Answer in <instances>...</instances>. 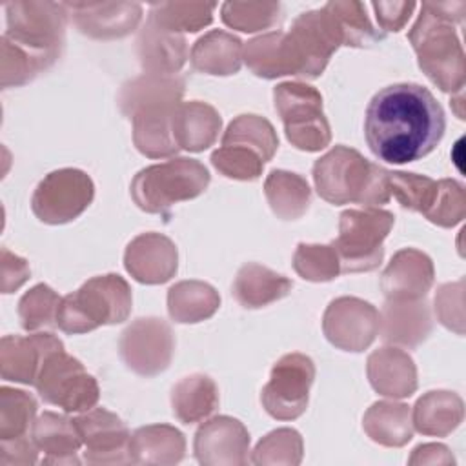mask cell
Segmentation results:
<instances>
[{
	"mask_svg": "<svg viewBox=\"0 0 466 466\" xmlns=\"http://www.w3.org/2000/svg\"><path fill=\"white\" fill-rule=\"evenodd\" d=\"M446 129L435 96L419 84H391L368 104L364 135L371 153L388 164L415 162L431 153Z\"/></svg>",
	"mask_w": 466,
	"mask_h": 466,
	"instance_id": "6da1fadb",
	"label": "cell"
},
{
	"mask_svg": "<svg viewBox=\"0 0 466 466\" xmlns=\"http://www.w3.org/2000/svg\"><path fill=\"white\" fill-rule=\"evenodd\" d=\"M184 82L173 75H144L122 87L120 107L133 120L137 149L151 158L178 151L173 138V115L180 104Z\"/></svg>",
	"mask_w": 466,
	"mask_h": 466,
	"instance_id": "7a4b0ae2",
	"label": "cell"
},
{
	"mask_svg": "<svg viewBox=\"0 0 466 466\" xmlns=\"http://www.w3.org/2000/svg\"><path fill=\"white\" fill-rule=\"evenodd\" d=\"M464 2H422L420 15L408 33L419 67L446 93L462 91L464 51L455 33L462 20Z\"/></svg>",
	"mask_w": 466,
	"mask_h": 466,
	"instance_id": "3957f363",
	"label": "cell"
},
{
	"mask_svg": "<svg viewBox=\"0 0 466 466\" xmlns=\"http://www.w3.org/2000/svg\"><path fill=\"white\" fill-rule=\"evenodd\" d=\"M313 180L319 195L335 206L357 202L375 208L391 198L388 169L346 146H335L315 162Z\"/></svg>",
	"mask_w": 466,
	"mask_h": 466,
	"instance_id": "277c9868",
	"label": "cell"
},
{
	"mask_svg": "<svg viewBox=\"0 0 466 466\" xmlns=\"http://www.w3.org/2000/svg\"><path fill=\"white\" fill-rule=\"evenodd\" d=\"M131 311L129 284L115 273L89 279L76 291L60 299L56 326L71 335L106 324H118Z\"/></svg>",
	"mask_w": 466,
	"mask_h": 466,
	"instance_id": "5b68a950",
	"label": "cell"
},
{
	"mask_svg": "<svg viewBox=\"0 0 466 466\" xmlns=\"http://www.w3.org/2000/svg\"><path fill=\"white\" fill-rule=\"evenodd\" d=\"M339 46H344L342 31L326 7L302 13L288 33L282 31L280 51L284 73L317 78Z\"/></svg>",
	"mask_w": 466,
	"mask_h": 466,
	"instance_id": "8992f818",
	"label": "cell"
},
{
	"mask_svg": "<svg viewBox=\"0 0 466 466\" xmlns=\"http://www.w3.org/2000/svg\"><path fill=\"white\" fill-rule=\"evenodd\" d=\"M7 31L4 38L47 69L64 46L67 9L55 2H9L5 4Z\"/></svg>",
	"mask_w": 466,
	"mask_h": 466,
	"instance_id": "52a82bcc",
	"label": "cell"
},
{
	"mask_svg": "<svg viewBox=\"0 0 466 466\" xmlns=\"http://www.w3.org/2000/svg\"><path fill=\"white\" fill-rule=\"evenodd\" d=\"M209 173L193 158H171L138 171L131 182V197L146 213H166L173 204L191 200L206 191Z\"/></svg>",
	"mask_w": 466,
	"mask_h": 466,
	"instance_id": "ba28073f",
	"label": "cell"
},
{
	"mask_svg": "<svg viewBox=\"0 0 466 466\" xmlns=\"http://www.w3.org/2000/svg\"><path fill=\"white\" fill-rule=\"evenodd\" d=\"M393 226V215L379 208L346 209L340 215L339 237L331 242L340 271L357 273L375 269L384 257L382 242Z\"/></svg>",
	"mask_w": 466,
	"mask_h": 466,
	"instance_id": "9c48e42d",
	"label": "cell"
},
{
	"mask_svg": "<svg viewBox=\"0 0 466 466\" xmlns=\"http://www.w3.org/2000/svg\"><path fill=\"white\" fill-rule=\"evenodd\" d=\"M288 140L302 151H320L331 140L320 93L302 82H284L273 91Z\"/></svg>",
	"mask_w": 466,
	"mask_h": 466,
	"instance_id": "30bf717a",
	"label": "cell"
},
{
	"mask_svg": "<svg viewBox=\"0 0 466 466\" xmlns=\"http://www.w3.org/2000/svg\"><path fill=\"white\" fill-rule=\"evenodd\" d=\"M35 388L44 402L58 406L67 413L95 408L100 393L96 380L64 348L53 351L44 360Z\"/></svg>",
	"mask_w": 466,
	"mask_h": 466,
	"instance_id": "8fae6325",
	"label": "cell"
},
{
	"mask_svg": "<svg viewBox=\"0 0 466 466\" xmlns=\"http://www.w3.org/2000/svg\"><path fill=\"white\" fill-rule=\"evenodd\" d=\"M93 197L95 186L89 175L64 167L40 180L31 198V209L46 224H66L82 215Z\"/></svg>",
	"mask_w": 466,
	"mask_h": 466,
	"instance_id": "7c38bea8",
	"label": "cell"
},
{
	"mask_svg": "<svg viewBox=\"0 0 466 466\" xmlns=\"http://www.w3.org/2000/svg\"><path fill=\"white\" fill-rule=\"evenodd\" d=\"M315 379L313 360L302 353H288L277 360L269 382L262 388L264 410L280 420L300 417L308 406Z\"/></svg>",
	"mask_w": 466,
	"mask_h": 466,
	"instance_id": "4fadbf2b",
	"label": "cell"
},
{
	"mask_svg": "<svg viewBox=\"0 0 466 466\" xmlns=\"http://www.w3.org/2000/svg\"><path fill=\"white\" fill-rule=\"evenodd\" d=\"M173 333L162 319H138L120 337V355L138 375H157L171 360Z\"/></svg>",
	"mask_w": 466,
	"mask_h": 466,
	"instance_id": "5bb4252c",
	"label": "cell"
},
{
	"mask_svg": "<svg viewBox=\"0 0 466 466\" xmlns=\"http://www.w3.org/2000/svg\"><path fill=\"white\" fill-rule=\"evenodd\" d=\"M379 311L359 299L340 297L324 313V333L331 344L348 351L368 348L380 329Z\"/></svg>",
	"mask_w": 466,
	"mask_h": 466,
	"instance_id": "9a60e30c",
	"label": "cell"
},
{
	"mask_svg": "<svg viewBox=\"0 0 466 466\" xmlns=\"http://www.w3.org/2000/svg\"><path fill=\"white\" fill-rule=\"evenodd\" d=\"M82 442L86 444V461L93 464L129 461V431L126 424L104 408H91L73 419Z\"/></svg>",
	"mask_w": 466,
	"mask_h": 466,
	"instance_id": "2e32d148",
	"label": "cell"
},
{
	"mask_svg": "<svg viewBox=\"0 0 466 466\" xmlns=\"http://www.w3.org/2000/svg\"><path fill=\"white\" fill-rule=\"evenodd\" d=\"M78 29L93 38H120L129 35L142 18L135 2H66Z\"/></svg>",
	"mask_w": 466,
	"mask_h": 466,
	"instance_id": "e0dca14e",
	"label": "cell"
},
{
	"mask_svg": "<svg viewBox=\"0 0 466 466\" xmlns=\"http://www.w3.org/2000/svg\"><path fill=\"white\" fill-rule=\"evenodd\" d=\"M64 348L51 333H33L27 337L5 335L0 342V371L5 380L33 384L44 360Z\"/></svg>",
	"mask_w": 466,
	"mask_h": 466,
	"instance_id": "ac0fdd59",
	"label": "cell"
},
{
	"mask_svg": "<svg viewBox=\"0 0 466 466\" xmlns=\"http://www.w3.org/2000/svg\"><path fill=\"white\" fill-rule=\"evenodd\" d=\"M249 435L231 417L204 422L195 435V455L202 464H246Z\"/></svg>",
	"mask_w": 466,
	"mask_h": 466,
	"instance_id": "d6986e66",
	"label": "cell"
},
{
	"mask_svg": "<svg viewBox=\"0 0 466 466\" xmlns=\"http://www.w3.org/2000/svg\"><path fill=\"white\" fill-rule=\"evenodd\" d=\"M124 260L138 282L162 284L177 271V248L158 233H144L127 246Z\"/></svg>",
	"mask_w": 466,
	"mask_h": 466,
	"instance_id": "ffe728a7",
	"label": "cell"
},
{
	"mask_svg": "<svg viewBox=\"0 0 466 466\" xmlns=\"http://www.w3.org/2000/svg\"><path fill=\"white\" fill-rule=\"evenodd\" d=\"M433 282L431 260L417 249H400L382 273V291L390 300H417Z\"/></svg>",
	"mask_w": 466,
	"mask_h": 466,
	"instance_id": "44dd1931",
	"label": "cell"
},
{
	"mask_svg": "<svg viewBox=\"0 0 466 466\" xmlns=\"http://www.w3.org/2000/svg\"><path fill=\"white\" fill-rule=\"evenodd\" d=\"M371 386L386 397H410L415 388V366L408 353L395 348H382L368 359Z\"/></svg>",
	"mask_w": 466,
	"mask_h": 466,
	"instance_id": "7402d4cb",
	"label": "cell"
},
{
	"mask_svg": "<svg viewBox=\"0 0 466 466\" xmlns=\"http://www.w3.org/2000/svg\"><path fill=\"white\" fill-rule=\"evenodd\" d=\"M138 53L151 75H173L184 66L187 46L184 36L162 29L149 18L138 38Z\"/></svg>",
	"mask_w": 466,
	"mask_h": 466,
	"instance_id": "603a6c76",
	"label": "cell"
},
{
	"mask_svg": "<svg viewBox=\"0 0 466 466\" xmlns=\"http://www.w3.org/2000/svg\"><path fill=\"white\" fill-rule=\"evenodd\" d=\"M220 115L204 102H180L173 115V138L178 149L204 151L220 131Z\"/></svg>",
	"mask_w": 466,
	"mask_h": 466,
	"instance_id": "cb8c5ba5",
	"label": "cell"
},
{
	"mask_svg": "<svg viewBox=\"0 0 466 466\" xmlns=\"http://www.w3.org/2000/svg\"><path fill=\"white\" fill-rule=\"evenodd\" d=\"M31 437L36 448L49 455L44 459V462H78L75 453L84 442L73 419L53 411H44L33 422Z\"/></svg>",
	"mask_w": 466,
	"mask_h": 466,
	"instance_id": "d4e9b609",
	"label": "cell"
},
{
	"mask_svg": "<svg viewBox=\"0 0 466 466\" xmlns=\"http://www.w3.org/2000/svg\"><path fill=\"white\" fill-rule=\"evenodd\" d=\"M293 288V282L260 264H244L233 282V295L244 308H262L282 297Z\"/></svg>",
	"mask_w": 466,
	"mask_h": 466,
	"instance_id": "484cf974",
	"label": "cell"
},
{
	"mask_svg": "<svg viewBox=\"0 0 466 466\" xmlns=\"http://www.w3.org/2000/svg\"><path fill=\"white\" fill-rule=\"evenodd\" d=\"M382 339L386 342L415 346L426 339L430 331V315L424 302L390 300L382 309Z\"/></svg>",
	"mask_w": 466,
	"mask_h": 466,
	"instance_id": "4316f807",
	"label": "cell"
},
{
	"mask_svg": "<svg viewBox=\"0 0 466 466\" xmlns=\"http://www.w3.org/2000/svg\"><path fill=\"white\" fill-rule=\"evenodd\" d=\"M242 42L224 31H209L191 49V64L208 75H233L240 69Z\"/></svg>",
	"mask_w": 466,
	"mask_h": 466,
	"instance_id": "83f0119b",
	"label": "cell"
},
{
	"mask_svg": "<svg viewBox=\"0 0 466 466\" xmlns=\"http://www.w3.org/2000/svg\"><path fill=\"white\" fill-rule=\"evenodd\" d=\"M184 435L166 424L144 426L129 439V461L133 462H178L184 455Z\"/></svg>",
	"mask_w": 466,
	"mask_h": 466,
	"instance_id": "f1b7e54d",
	"label": "cell"
},
{
	"mask_svg": "<svg viewBox=\"0 0 466 466\" xmlns=\"http://www.w3.org/2000/svg\"><path fill=\"white\" fill-rule=\"evenodd\" d=\"M173 413L184 424H193L209 417L218 406V388L208 375H189L171 391Z\"/></svg>",
	"mask_w": 466,
	"mask_h": 466,
	"instance_id": "f546056e",
	"label": "cell"
},
{
	"mask_svg": "<svg viewBox=\"0 0 466 466\" xmlns=\"http://www.w3.org/2000/svg\"><path fill=\"white\" fill-rule=\"evenodd\" d=\"M264 191L273 213L284 220L302 217L309 206L311 191L308 182L297 173L273 169L266 178Z\"/></svg>",
	"mask_w": 466,
	"mask_h": 466,
	"instance_id": "4dcf8cb0",
	"label": "cell"
},
{
	"mask_svg": "<svg viewBox=\"0 0 466 466\" xmlns=\"http://www.w3.org/2000/svg\"><path fill=\"white\" fill-rule=\"evenodd\" d=\"M462 419V402L448 391H430L413 410V426L424 435H446Z\"/></svg>",
	"mask_w": 466,
	"mask_h": 466,
	"instance_id": "1f68e13d",
	"label": "cell"
},
{
	"mask_svg": "<svg viewBox=\"0 0 466 466\" xmlns=\"http://www.w3.org/2000/svg\"><path fill=\"white\" fill-rule=\"evenodd\" d=\"M220 304L217 291L204 282L184 280L167 293V309L177 322H198L211 317Z\"/></svg>",
	"mask_w": 466,
	"mask_h": 466,
	"instance_id": "d6a6232c",
	"label": "cell"
},
{
	"mask_svg": "<svg viewBox=\"0 0 466 466\" xmlns=\"http://www.w3.org/2000/svg\"><path fill=\"white\" fill-rule=\"evenodd\" d=\"M364 430L384 446H402L411 439L410 410L406 404L377 402L364 415Z\"/></svg>",
	"mask_w": 466,
	"mask_h": 466,
	"instance_id": "836d02e7",
	"label": "cell"
},
{
	"mask_svg": "<svg viewBox=\"0 0 466 466\" xmlns=\"http://www.w3.org/2000/svg\"><path fill=\"white\" fill-rule=\"evenodd\" d=\"M222 144H238L253 149L264 162L271 160L279 147L273 126L258 115L237 116L222 135Z\"/></svg>",
	"mask_w": 466,
	"mask_h": 466,
	"instance_id": "e575fe53",
	"label": "cell"
},
{
	"mask_svg": "<svg viewBox=\"0 0 466 466\" xmlns=\"http://www.w3.org/2000/svg\"><path fill=\"white\" fill-rule=\"evenodd\" d=\"M215 5L208 2H160L151 5L149 18L171 33H195L213 20Z\"/></svg>",
	"mask_w": 466,
	"mask_h": 466,
	"instance_id": "d590c367",
	"label": "cell"
},
{
	"mask_svg": "<svg viewBox=\"0 0 466 466\" xmlns=\"http://www.w3.org/2000/svg\"><path fill=\"white\" fill-rule=\"evenodd\" d=\"M0 441H15L29 435L36 411L35 399L13 388L0 390Z\"/></svg>",
	"mask_w": 466,
	"mask_h": 466,
	"instance_id": "8d00e7d4",
	"label": "cell"
},
{
	"mask_svg": "<svg viewBox=\"0 0 466 466\" xmlns=\"http://www.w3.org/2000/svg\"><path fill=\"white\" fill-rule=\"evenodd\" d=\"M333 18L337 20L344 46H353V47H364L370 46L371 42H377L382 38L380 33L373 29L366 16V7L360 2H328L324 5Z\"/></svg>",
	"mask_w": 466,
	"mask_h": 466,
	"instance_id": "74e56055",
	"label": "cell"
},
{
	"mask_svg": "<svg viewBox=\"0 0 466 466\" xmlns=\"http://www.w3.org/2000/svg\"><path fill=\"white\" fill-rule=\"evenodd\" d=\"M388 191L390 197H395L402 208L424 215L435 197L437 182L430 177L415 173L388 171Z\"/></svg>",
	"mask_w": 466,
	"mask_h": 466,
	"instance_id": "f35d334b",
	"label": "cell"
},
{
	"mask_svg": "<svg viewBox=\"0 0 466 466\" xmlns=\"http://www.w3.org/2000/svg\"><path fill=\"white\" fill-rule=\"evenodd\" d=\"M280 4L277 2H226L222 4V20L226 25L253 33L273 25L279 20Z\"/></svg>",
	"mask_w": 466,
	"mask_h": 466,
	"instance_id": "ab89813d",
	"label": "cell"
},
{
	"mask_svg": "<svg viewBox=\"0 0 466 466\" xmlns=\"http://www.w3.org/2000/svg\"><path fill=\"white\" fill-rule=\"evenodd\" d=\"M295 271L313 282H326L340 273V264L335 248L317 244H299L293 257Z\"/></svg>",
	"mask_w": 466,
	"mask_h": 466,
	"instance_id": "60d3db41",
	"label": "cell"
},
{
	"mask_svg": "<svg viewBox=\"0 0 466 466\" xmlns=\"http://www.w3.org/2000/svg\"><path fill=\"white\" fill-rule=\"evenodd\" d=\"M58 304H60V299L49 286L46 284L35 286L20 299V304H18L22 328L27 331H35L38 328L56 326Z\"/></svg>",
	"mask_w": 466,
	"mask_h": 466,
	"instance_id": "b9f144b4",
	"label": "cell"
},
{
	"mask_svg": "<svg viewBox=\"0 0 466 466\" xmlns=\"http://www.w3.org/2000/svg\"><path fill=\"white\" fill-rule=\"evenodd\" d=\"M211 164L224 177L235 180H255L264 167V160L253 149L238 144H222L213 151Z\"/></svg>",
	"mask_w": 466,
	"mask_h": 466,
	"instance_id": "7bdbcfd3",
	"label": "cell"
},
{
	"mask_svg": "<svg viewBox=\"0 0 466 466\" xmlns=\"http://www.w3.org/2000/svg\"><path fill=\"white\" fill-rule=\"evenodd\" d=\"M466 211V198H464V187L450 178L437 182L435 197L424 213V217L439 224L442 228H451L457 222L462 220Z\"/></svg>",
	"mask_w": 466,
	"mask_h": 466,
	"instance_id": "ee69618b",
	"label": "cell"
},
{
	"mask_svg": "<svg viewBox=\"0 0 466 466\" xmlns=\"http://www.w3.org/2000/svg\"><path fill=\"white\" fill-rule=\"evenodd\" d=\"M415 2H373L377 20L386 31H400L408 22L411 11L415 9Z\"/></svg>",
	"mask_w": 466,
	"mask_h": 466,
	"instance_id": "f6af8a7d",
	"label": "cell"
},
{
	"mask_svg": "<svg viewBox=\"0 0 466 466\" xmlns=\"http://www.w3.org/2000/svg\"><path fill=\"white\" fill-rule=\"evenodd\" d=\"M29 277V266L24 258L2 249V291L11 293L20 288Z\"/></svg>",
	"mask_w": 466,
	"mask_h": 466,
	"instance_id": "bcb514c9",
	"label": "cell"
}]
</instances>
